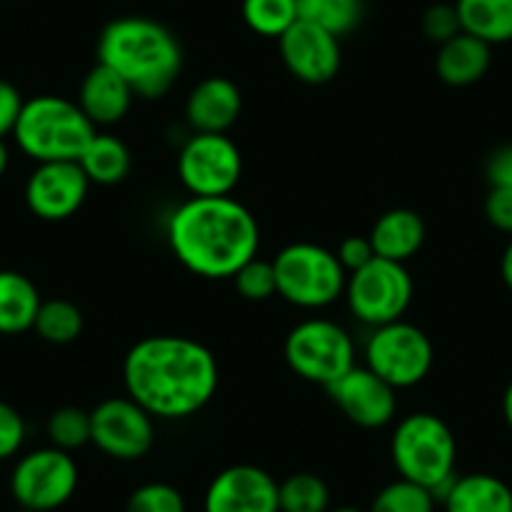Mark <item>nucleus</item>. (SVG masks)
<instances>
[{
    "instance_id": "nucleus-1",
    "label": "nucleus",
    "mask_w": 512,
    "mask_h": 512,
    "mask_svg": "<svg viewBox=\"0 0 512 512\" xmlns=\"http://www.w3.org/2000/svg\"><path fill=\"white\" fill-rule=\"evenodd\" d=\"M123 387L154 420H186L214 400L219 362L191 337H144L123 359Z\"/></svg>"
},
{
    "instance_id": "nucleus-2",
    "label": "nucleus",
    "mask_w": 512,
    "mask_h": 512,
    "mask_svg": "<svg viewBox=\"0 0 512 512\" xmlns=\"http://www.w3.org/2000/svg\"><path fill=\"white\" fill-rule=\"evenodd\" d=\"M174 256L191 274L231 279L249 259L259 256V224L231 196H191L176 206L166 224Z\"/></svg>"
},
{
    "instance_id": "nucleus-3",
    "label": "nucleus",
    "mask_w": 512,
    "mask_h": 512,
    "mask_svg": "<svg viewBox=\"0 0 512 512\" xmlns=\"http://www.w3.org/2000/svg\"><path fill=\"white\" fill-rule=\"evenodd\" d=\"M98 63L116 71L139 98L166 96L184 68L181 43L164 23L144 16H123L98 36Z\"/></svg>"
},
{
    "instance_id": "nucleus-4",
    "label": "nucleus",
    "mask_w": 512,
    "mask_h": 512,
    "mask_svg": "<svg viewBox=\"0 0 512 512\" xmlns=\"http://www.w3.org/2000/svg\"><path fill=\"white\" fill-rule=\"evenodd\" d=\"M390 452L400 477L432 490L437 502L457 475V440L450 425L432 412L402 417L392 432Z\"/></svg>"
},
{
    "instance_id": "nucleus-5",
    "label": "nucleus",
    "mask_w": 512,
    "mask_h": 512,
    "mask_svg": "<svg viewBox=\"0 0 512 512\" xmlns=\"http://www.w3.org/2000/svg\"><path fill=\"white\" fill-rule=\"evenodd\" d=\"M96 126L76 101L63 96H36L23 103L13 136L18 149L38 164L46 161H78Z\"/></svg>"
},
{
    "instance_id": "nucleus-6",
    "label": "nucleus",
    "mask_w": 512,
    "mask_h": 512,
    "mask_svg": "<svg viewBox=\"0 0 512 512\" xmlns=\"http://www.w3.org/2000/svg\"><path fill=\"white\" fill-rule=\"evenodd\" d=\"M277 294L299 309H324L347 287V272L337 254L312 241H294L272 259Z\"/></svg>"
},
{
    "instance_id": "nucleus-7",
    "label": "nucleus",
    "mask_w": 512,
    "mask_h": 512,
    "mask_svg": "<svg viewBox=\"0 0 512 512\" xmlns=\"http://www.w3.org/2000/svg\"><path fill=\"white\" fill-rule=\"evenodd\" d=\"M284 359L297 377L329 387L357 364V347L342 324L314 317L287 334Z\"/></svg>"
},
{
    "instance_id": "nucleus-8",
    "label": "nucleus",
    "mask_w": 512,
    "mask_h": 512,
    "mask_svg": "<svg viewBox=\"0 0 512 512\" xmlns=\"http://www.w3.org/2000/svg\"><path fill=\"white\" fill-rule=\"evenodd\" d=\"M432 362L435 349L430 337L405 319L374 327L364 342V367L395 390H410L420 384L430 374Z\"/></svg>"
},
{
    "instance_id": "nucleus-9",
    "label": "nucleus",
    "mask_w": 512,
    "mask_h": 512,
    "mask_svg": "<svg viewBox=\"0 0 512 512\" xmlns=\"http://www.w3.org/2000/svg\"><path fill=\"white\" fill-rule=\"evenodd\" d=\"M415 284L405 264L374 256L367 267L347 274L344 299L354 319L367 327L397 322L412 304Z\"/></svg>"
},
{
    "instance_id": "nucleus-10",
    "label": "nucleus",
    "mask_w": 512,
    "mask_h": 512,
    "mask_svg": "<svg viewBox=\"0 0 512 512\" xmlns=\"http://www.w3.org/2000/svg\"><path fill=\"white\" fill-rule=\"evenodd\" d=\"M78 487V465L71 452L41 447L16 462L11 492L28 512H51L66 505Z\"/></svg>"
},
{
    "instance_id": "nucleus-11",
    "label": "nucleus",
    "mask_w": 512,
    "mask_h": 512,
    "mask_svg": "<svg viewBox=\"0 0 512 512\" xmlns=\"http://www.w3.org/2000/svg\"><path fill=\"white\" fill-rule=\"evenodd\" d=\"M179 179L191 196H229L241 179V151L226 134H194L179 151Z\"/></svg>"
},
{
    "instance_id": "nucleus-12",
    "label": "nucleus",
    "mask_w": 512,
    "mask_h": 512,
    "mask_svg": "<svg viewBox=\"0 0 512 512\" xmlns=\"http://www.w3.org/2000/svg\"><path fill=\"white\" fill-rule=\"evenodd\" d=\"M154 440V417L128 395L108 397L91 410V442L113 460H141Z\"/></svg>"
},
{
    "instance_id": "nucleus-13",
    "label": "nucleus",
    "mask_w": 512,
    "mask_h": 512,
    "mask_svg": "<svg viewBox=\"0 0 512 512\" xmlns=\"http://www.w3.org/2000/svg\"><path fill=\"white\" fill-rule=\"evenodd\" d=\"M327 390L342 415L362 430L387 427L397 415V390L369 367L354 364L344 377L329 384Z\"/></svg>"
},
{
    "instance_id": "nucleus-14",
    "label": "nucleus",
    "mask_w": 512,
    "mask_h": 512,
    "mask_svg": "<svg viewBox=\"0 0 512 512\" xmlns=\"http://www.w3.org/2000/svg\"><path fill=\"white\" fill-rule=\"evenodd\" d=\"M88 186L78 161H46L28 179L26 204L43 221L71 219L86 201Z\"/></svg>"
},
{
    "instance_id": "nucleus-15",
    "label": "nucleus",
    "mask_w": 512,
    "mask_h": 512,
    "mask_svg": "<svg viewBox=\"0 0 512 512\" xmlns=\"http://www.w3.org/2000/svg\"><path fill=\"white\" fill-rule=\"evenodd\" d=\"M279 53L287 71L309 86L329 83L342 66L339 38L307 21H297L279 38Z\"/></svg>"
},
{
    "instance_id": "nucleus-16",
    "label": "nucleus",
    "mask_w": 512,
    "mask_h": 512,
    "mask_svg": "<svg viewBox=\"0 0 512 512\" xmlns=\"http://www.w3.org/2000/svg\"><path fill=\"white\" fill-rule=\"evenodd\" d=\"M204 512H279V482L256 465H231L209 482Z\"/></svg>"
},
{
    "instance_id": "nucleus-17",
    "label": "nucleus",
    "mask_w": 512,
    "mask_h": 512,
    "mask_svg": "<svg viewBox=\"0 0 512 512\" xmlns=\"http://www.w3.org/2000/svg\"><path fill=\"white\" fill-rule=\"evenodd\" d=\"M241 116V91L224 76L196 83L186 98V121L194 134H226Z\"/></svg>"
},
{
    "instance_id": "nucleus-18",
    "label": "nucleus",
    "mask_w": 512,
    "mask_h": 512,
    "mask_svg": "<svg viewBox=\"0 0 512 512\" xmlns=\"http://www.w3.org/2000/svg\"><path fill=\"white\" fill-rule=\"evenodd\" d=\"M134 98L136 93L116 71L96 63L83 78L76 103L93 126H113L131 111Z\"/></svg>"
},
{
    "instance_id": "nucleus-19",
    "label": "nucleus",
    "mask_w": 512,
    "mask_h": 512,
    "mask_svg": "<svg viewBox=\"0 0 512 512\" xmlns=\"http://www.w3.org/2000/svg\"><path fill=\"white\" fill-rule=\"evenodd\" d=\"M427 239V226L422 216L412 209H390L374 221L369 231L374 254L390 262H410Z\"/></svg>"
},
{
    "instance_id": "nucleus-20",
    "label": "nucleus",
    "mask_w": 512,
    "mask_h": 512,
    "mask_svg": "<svg viewBox=\"0 0 512 512\" xmlns=\"http://www.w3.org/2000/svg\"><path fill=\"white\" fill-rule=\"evenodd\" d=\"M440 502L445 512H512V487L487 472L455 475Z\"/></svg>"
},
{
    "instance_id": "nucleus-21",
    "label": "nucleus",
    "mask_w": 512,
    "mask_h": 512,
    "mask_svg": "<svg viewBox=\"0 0 512 512\" xmlns=\"http://www.w3.org/2000/svg\"><path fill=\"white\" fill-rule=\"evenodd\" d=\"M492 46L482 43L480 38L457 33L447 43H442L435 58V71L442 83L452 88H465L482 81L490 71Z\"/></svg>"
},
{
    "instance_id": "nucleus-22",
    "label": "nucleus",
    "mask_w": 512,
    "mask_h": 512,
    "mask_svg": "<svg viewBox=\"0 0 512 512\" xmlns=\"http://www.w3.org/2000/svg\"><path fill=\"white\" fill-rule=\"evenodd\" d=\"M43 299L36 284L21 272H0V334H23L33 329Z\"/></svg>"
},
{
    "instance_id": "nucleus-23",
    "label": "nucleus",
    "mask_w": 512,
    "mask_h": 512,
    "mask_svg": "<svg viewBox=\"0 0 512 512\" xmlns=\"http://www.w3.org/2000/svg\"><path fill=\"white\" fill-rule=\"evenodd\" d=\"M460 28L487 46L512 41V0H457Z\"/></svg>"
},
{
    "instance_id": "nucleus-24",
    "label": "nucleus",
    "mask_w": 512,
    "mask_h": 512,
    "mask_svg": "<svg viewBox=\"0 0 512 512\" xmlns=\"http://www.w3.org/2000/svg\"><path fill=\"white\" fill-rule=\"evenodd\" d=\"M78 164H81L83 174L88 176L91 184L113 186L126 179L128 171H131V151L118 136L93 134Z\"/></svg>"
},
{
    "instance_id": "nucleus-25",
    "label": "nucleus",
    "mask_w": 512,
    "mask_h": 512,
    "mask_svg": "<svg viewBox=\"0 0 512 512\" xmlns=\"http://www.w3.org/2000/svg\"><path fill=\"white\" fill-rule=\"evenodd\" d=\"M299 21L314 23L332 36L352 33L364 18V0H297Z\"/></svg>"
},
{
    "instance_id": "nucleus-26",
    "label": "nucleus",
    "mask_w": 512,
    "mask_h": 512,
    "mask_svg": "<svg viewBox=\"0 0 512 512\" xmlns=\"http://www.w3.org/2000/svg\"><path fill=\"white\" fill-rule=\"evenodd\" d=\"M244 23L264 38H282L299 21L297 0H244Z\"/></svg>"
},
{
    "instance_id": "nucleus-27",
    "label": "nucleus",
    "mask_w": 512,
    "mask_h": 512,
    "mask_svg": "<svg viewBox=\"0 0 512 512\" xmlns=\"http://www.w3.org/2000/svg\"><path fill=\"white\" fill-rule=\"evenodd\" d=\"M33 329L48 344H71L83 332V314L68 299H48L38 309Z\"/></svg>"
},
{
    "instance_id": "nucleus-28",
    "label": "nucleus",
    "mask_w": 512,
    "mask_h": 512,
    "mask_svg": "<svg viewBox=\"0 0 512 512\" xmlns=\"http://www.w3.org/2000/svg\"><path fill=\"white\" fill-rule=\"evenodd\" d=\"M329 487L314 472H294L279 482V512H327Z\"/></svg>"
},
{
    "instance_id": "nucleus-29",
    "label": "nucleus",
    "mask_w": 512,
    "mask_h": 512,
    "mask_svg": "<svg viewBox=\"0 0 512 512\" xmlns=\"http://www.w3.org/2000/svg\"><path fill=\"white\" fill-rule=\"evenodd\" d=\"M435 505L437 497L432 490L400 477L374 495L367 512H435Z\"/></svg>"
},
{
    "instance_id": "nucleus-30",
    "label": "nucleus",
    "mask_w": 512,
    "mask_h": 512,
    "mask_svg": "<svg viewBox=\"0 0 512 512\" xmlns=\"http://www.w3.org/2000/svg\"><path fill=\"white\" fill-rule=\"evenodd\" d=\"M48 440L63 452H73L91 442V412L81 407H61L48 417Z\"/></svg>"
},
{
    "instance_id": "nucleus-31",
    "label": "nucleus",
    "mask_w": 512,
    "mask_h": 512,
    "mask_svg": "<svg viewBox=\"0 0 512 512\" xmlns=\"http://www.w3.org/2000/svg\"><path fill=\"white\" fill-rule=\"evenodd\" d=\"M234 287L246 302H267L277 294V274H274V264L264 262L259 256L249 259L239 272L234 274Z\"/></svg>"
},
{
    "instance_id": "nucleus-32",
    "label": "nucleus",
    "mask_w": 512,
    "mask_h": 512,
    "mask_svg": "<svg viewBox=\"0 0 512 512\" xmlns=\"http://www.w3.org/2000/svg\"><path fill=\"white\" fill-rule=\"evenodd\" d=\"M126 512H186V500L169 482H146L128 495Z\"/></svg>"
},
{
    "instance_id": "nucleus-33",
    "label": "nucleus",
    "mask_w": 512,
    "mask_h": 512,
    "mask_svg": "<svg viewBox=\"0 0 512 512\" xmlns=\"http://www.w3.org/2000/svg\"><path fill=\"white\" fill-rule=\"evenodd\" d=\"M422 33L437 46L462 33L455 3H435V6L427 8L425 16H422Z\"/></svg>"
},
{
    "instance_id": "nucleus-34",
    "label": "nucleus",
    "mask_w": 512,
    "mask_h": 512,
    "mask_svg": "<svg viewBox=\"0 0 512 512\" xmlns=\"http://www.w3.org/2000/svg\"><path fill=\"white\" fill-rule=\"evenodd\" d=\"M26 440V422L16 407L0 400V460L16 455Z\"/></svg>"
},
{
    "instance_id": "nucleus-35",
    "label": "nucleus",
    "mask_w": 512,
    "mask_h": 512,
    "mask_svg": "<svg viewBox=\"0 0 512 512\" xmlns=\"http://www.w3.org/2000/svg\"><path fill=\"white\" fill-rule=\"evenodd\" d=\"M337 259L339 264L344 267V272L352 274L357 272V269L367 267L369 262H372L374 256V249H372V241H369V236H347V239L342 241V244L337 246Z\"/></svg>"
},
{
    "instance_id": "nucleus-36",
    "label": "nucleus",
    "mask_w": 512,
    "mask_h": 512,
    "mask_svg": "<svg viewBox=\"0 0 512 512\" xmlns=\"http://www.w3.org/2000/svg\"><path fill=\"white\" fill-rule=\"evenodd\" d=\"M485 216L497 231L512 236V189H490L485 199Z\"/></svg>"
},
{
    "instance_id": "nucleus-37",
    "label": "nucleus",
    "mask_w": 512,
    "mask_h": 512,
    "mask_svg": "<svg viewBox=\"0 0 512 512\" xmlns=\"http://www.w3.org/2000/svg\"><path fill=\"white\" fill-rule=\"evenodd\" d=\"M23 98L18 93V88L8 81H0V139H6L8 134H13L16 128L18 116L23 111Z\"/></svg>"
},
{
    "instance_id": "nucleus-38",
    "label": "nucleus",
    "mask_w": 512,
    "mask_h": 512,
    "mask_svg": "<svg viewBox=\"0 0 512 512\" xmlns=\"http://www.w3.org/2000/svg\"><path fill=\"white\" fill-rule=\"evenodd\" d=\"M490 189H512V144L500 146L490 154L485 166Z\"/></svg>"
},
{
    "instance_id": "nucleus-39",
    "label": "nucleus",
    "mask_w": 512,
    "mask_h": 512,
    "mask_svg": "<svg viewBox=\"0 0 512 512\" xmlns=\"http://www.w3.org/2000/svg\"><path fill=\"white\" fill-rule=\"evenodd\" d=\"M500 274H502V282H505L507 289L512 292V239H510V244L505 246V251H502Z\"/></svg>"
},
{
    "instance_id": "nucleus-40",
    "label": "nucleus",
    "mask_w": 512,
    "mask_h": 512,
    "mask_svg": "<svg viewBox=\"0 0 512 512\" xmlns=\"http://www.w3.org/2000/svg\"><path fill=\"white\" fill-rule=\"evenodd\" d=\"M502 417H505L507 427L512 430V382L507 384L505 395H502Z\"/></svg>"
},
{
    "instance_id": "nucleus-41",
    "label": "nucleus",
    "mask_w": 512,
    "mask_h": 512,
    "mask_svg": "<svg viewBox=\"0 0 512 512\" xmlns=\"http://www.w3.org/2000/svg\"><path fill=\"white\" fill-rule=\"evenodd\" d=\"M8 164H11V154H8V146L0 139V176L8 171Z\"/></svg>"
},
{
    "instance_id": "nucleus-42",
    "label": "nucleus",
    "mask_w": 512,
    "mask_h": 512,
    "mask_svg": "<svg viewBox=\"0 0 512 512\" xmlns=\"http://www.w3.org/2000/svg\"><path fill=\"white\" fill-rule=\"evenodd\" d=\"M327 512H364V510H357V507H347V505H344V507H329Z\"/></svg>"
}]
</instances>
